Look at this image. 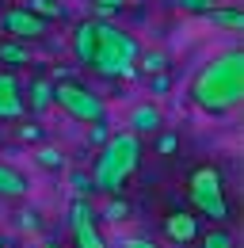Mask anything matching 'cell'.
I'll list each match as a JSON object with an SVG mask.
<instances>
[{
    "label": "cell",
    "instance_id": "cell-24",
    "mask_svg": "<svg viewBox=\"0 0 244 248\" xmlns=\"http://www.w3.org/2000/svg\"><path fill=\"white\" fill-rule=\"evenodd\" d=\"M122 248H160L156 241H149V237H126L122 241Z\"/></svg>",
    "mask_w": 244,
    "mask_h": 248
},
{
    "label": "cell",
    "instance_id": "cell-2",
    "mask_svg": "<svg viewBox=\"0 0 244 248\" xmlns=\"http://www.w3.org/2000/svg\"><path fill=\"white\" fill-rule=\"evenodd\" d=\"M141 138H134L130 130L111 134L103 141V149L95 156V168H92V191H103V195H119L126 180L137 172L141 164Z\"/></svg>",
    "mask_w": 244,
    "mask_h": 248
},
{
    "label": "cell",
    "instance_id": "cell-9",
    "mask_svg": "<svg viewBox=\"0 0 244 248\" xmlns=\"http://www.w3.org/2000/svg\"><path fill=\"white\" fill-rule=\"evenodd\" d=\"M126 126H130L134 138H141V134H156V130L164 126V111H160L156 103H137V107L130 111Z\"/></svg>",
    "mask_w": 244,
    "mask_h": 248
},
{
    "label": "cell",
    "instance_id": "cell-14",
    "mask_svg": "<svg viewBox=\"0 0 244 248\" xmlns=\"http://www.w3.org/2000/svg\"><path fill=\"white\" fill-rule=\"evenodd\" d=\"M206 19H210L214 27H221V31H244V12L241 8H210Z\"/></svg>",
    "mask_w": 244,
    "mask_h": 248
},
{
    "label": "cell",
    "instance_id": "cell-16",
    "mask_svg": "<svg viewBox=\"0 0 244 248\" xmlns=\"http://www.w3.org/2000/svg\"><path fill=\"white\" fill-rule=\"evenodd\" d=\"M34 164L46 168V172H61L65 168V153H61L58 145H38L34 149Z\"/></svg>",
    "mask_w": 244,
    "mask_h": 248
},
{
    "label": "cell",
    "instance_id": "cell-19",
    "mask_svg": "<svg viewBox=\"0 0 244 248\" xmlns=\"http://www.w3.org/2000/svg\"><path fill=\"white\" fill-rule=\"evenodd\" d=\"M69 187H73V195H76V199H88L92 176H88V172H69Z\"/></svg>",
    "mask_w": 244,
    "mask_h": 248
},
{
    "label": "cell",
    "instance_id": "cell-21",
    "mask_svg": "<svg viewBox=\"0 0 244 248\" xmlns=\"http://www.w3.org/2000/svg\"><path fill=\"white\" fill-rule=\"evenodd\" d=\"M183 12H195V16H206L210 8H217V0H176Z\"/></svg>",
    "mask_w": 244,
    "mask_h": 248
},
{
    "label": "cell",
    "instance_id": "cell-7",
    "mask_svg": "<svg viewBox=\"0 0 244 248\" xmlns=\"http://www.w3.org/2000/svg\"><path fill=\"white\" fill-rule=\"evenodd\" d=\"M69 225H73L76 248H107V241H103L99 229H95V210H92L88 199H73V206H69Z\"/></svg>",
    "mask_w": 244,
    "mask_h": 248
},
{
    "label": "cell",
    "instance_id": "cell-3",
    "mask_svg": "<svg viewBox=\"0 0 244 248\" xmlns=\"http://www.w3.org/2000/svg\"><path fill=\"white\" fill-rule=\"evenodd\" d=\"M137 58H141V42L130 31L99 19V50L92 69L103 77H137Z\"/></svg>",
    "mask_w": 244,
    "mask_h": 248
},
{
    "label": "cell",
    "instance_id": "cell-13",
    "mask_svg": "<svg viewBox=\"0 0 244 248\" xmlns=\"http://www.w3.org/2000/svg\"><path fill=\"white\" fill-rule=\"evenodd\" d=\"M27 176L19 172V168H12V164H4L0 160V199H23L27 195Z\"/></svg>",
    "mask_w": 244,
    "mask_h": 248
},
{
    "label": "cell",
    "instance_id": "cell-8",
    "mask_svg": "<svg viewBox=\"0 0 244 248\" xmlns=\"http://www.w3.org/2000/svg\"><path fill=\"white\" fill-rule=\"evenodd\" d=\"M69 46H73V58L80 65H92L95 50H99V19H80L69 34Z\"/></svg>",
    "mask_w": 244,
    "mask_h": 248
},
{
    "label": "cell",
    "instance_id": "cell-5",
    "mask_svg": "<svg viewBox=\"0 0 244 248\" xmlns=\"http://www.w3.org/2000/svg\"><path fill=\"white\" fill-rule=\"evenodd\" d=\"M54 103H58L65 115L80 119V123H103V119H107L103 99L92 92V88L76 84V80H58V84H54Z\"/></svg>",
    "mask_w": 244,
    "mask_h": 248
},
{
    "label": "cell",
    "instance_id": "cell-11",
    "mask_svg": "<svg viewBox=\"0 0 244 248\" xmlns=\"http://www.w3.org/2000/svg\"><path fill=\"white\" fill-rule=\"evenodd\" d=\"M164 233H168V241L187 245V241H195V237H198V217L187 214V210H176V214L164 217Z\"/></svg>",
    "mask_w": 244,
    "mask_h": 248
},
{
    "label": "cell",
    "instance_id": "cell-15",
    "mask_svg": "<svg viewBox=\"0 0 244 248\" xmlns=\"http://www.w3.org/2000/svg\"><path fill=\"white\" fill-rule=\"evenodd\" d=\"M0 62L4 65H30V50L15 38H4L0 42Z\"/></svg>",
    "mask_w": 244,
    "mask_h": 248
},
{
    "label": "cell",
    "instance_id": "cell-27",
    "mask_svg": "<svg viewBox=\"0 0 244 248\" xmlns=\"http://www.w3.org/2000/svg\"><path fill=\"white\" fill-rule=\"evenodd\" d=\"M19 138H23V141H27V138L34 141V138H38V126H23V130H19Z\"/></svg>",
    "mask_w": 244,
    "mask_h": 248
},
{
    "label": "cell",
    "instance_id": "cell-26",
    "mask_svg": "<svg viewBox=\"0 0 244 248\" xmlns=\"http://www.w3.org/2000/svg\"><path fill=\"white\" fill-rule=\"evenodd\" d=\"M107 138H111V130H107V123H92V141H99V145H103Z\"/></svg>",
    "mask_w": 244,
    "mask_h": 248
},
{
    "label": "cell",
    "instance_id": "cell-29",
    "mask_svg": "<svg viewBox=\"0 0 244 248\" xmlns=\"http://www.w3.org/2000/svg\"><path fill=\"white\" fill-rule=\"evenodd\" d=\"M46 248H58V245H46Z\"/></svg>",
    "mask_w": 244,
    "mask_h": 248
},
{
    "label": "cell",
    "instance_id": "cell-12",
    "mask_svg": "<svg viewBox=\"0 0 244 248\" xmlns=\"http://www.w3.org/2000/svg\"><path fill=\"white\" fill-rule=\"evenodd\" d=\"M23 107H30L34 115H46L50 107H54V80L50 77H34L27 88V103Z\"/></svg>",
    "mask_w": 244,
    "mask_h": 248
},
{
    "label": "cell",
    "instance_id": "cell-23",
    "mask_svg": "<svg viewBox=\"0 0 244 248\" xmlns=\"http://www.w3.org/2000/svg\"><path fill=\"white\" fill-rule=\"evenodd\" d=\"M19 229H27V233H38V229H42V221H38V210H23V214H19Z\"/></svg>",
    "mask_w": 244,
    "mask_h": 248
},
{
    "label": "cell",
    "instance_id": "cell-30",
    "mask_svg": "<svg viewBox=\"0 0 244 248\" xmlns=\"http://www.w3.org/2000/svg\"><path fill=\"white\" fill-rule=\"evenodd\" d=\"M0 248H4V241H0Z\"/></svg>",
    "mask_w": 244,
    "mask_h": 248
},
{
    "label": "cell",
    "instance_id": "cell-1",
    "mask_svg": "<svg viewBox=\"0 0 244 248\" xmlns=\"http://www.w3.org/2000/svg\"><path fill=\"white\" fill-rule=\"evenodd\" d=\"M191 99L210 115L233 111L244 99V50H225L210 58L191 77Z\"/></svg>",
    "mask_w": 244,
    "mask_h": 248
},
{
    "label": "cell",
    "instance_id": "cell-28",
    "mask_svg": "<svg viewBox=\"0 0 244 248\" xmlns=\"http://www.w3.org/2000/svg\"><path fill=\"white\" fill-rule=\"evenodd\" d=\"M168 88V77H152V92H164Z\"/></svg>",
    "mask_w": 244,
    "mask_h": 248
},
{
    "label": "cell",
    "instance_id": "cell-18",
    "mask_svg": "<svg viewBox=\"0 0 244 248\" xmlns=\"http://www.w3.org/2000/svg\"><path fill=\"white\" fill-rule=\"evenodd\" d=\"M202 248H237V241H233L229 229H210V233L202 237Z\"/></svg>",
    "mask_w": 244,
    "mask_h": 248
},
{
    "label": "cell",
    "instance_id": "cell-22",
    "mask_svg": "<svg viewBox=\"0 0 244 248\" xmlns=\"http://www.w3.org/2000/svg\"><path fill=\"white\" fill-rule=\"evenodd\" d=\"M126 214H130V206H126L122 199H115V202L107 206V221H115V225H119V221H126Z\"/></svg>",
    "mask_w": 244,
    "mask_h": 248
},
{
    "label": "cell",
    "instance_id": "cell-17",
    "mask_svg": "<svg viewBox=\"0 0 244 248\" xmlns=\"http://www.w3.org/2000/svg\"><path fill=\"white\" fill-rule=\"evenodd\" d=\"M137 62H141V69H145V73L160 77V73L168 69V54H160V50H145V54H141Z\"/></svg>",
    "mask_w": 244,
    "mask_h": 248
},
{
    "label": "cell",
    "instance_id": "cell-20",
    "mask_svg": "<svg viewBox=\"0 0 244 248\" xmlns=\"http://www.w3.org/2000/svg\"><path fill=\"white\" fill-rule=\"evenodd\" d=\"M126 8V0H95V19H107V16H115Z\"/></svg>",
    "mask_w": 244,
    "mask_h": 248
},
{
    "label": "cell",
    "instance_id": "cell-6",
    "mask_svg": "<svg viewBox=\"0 0 244 248\" xmlns=\"http://www.w3.org/2000/svg\"><path fill=\"white\" fill-rule=\"evenodd\" d=\"M0 31L8 34V38H15V42L27 46V42H34V38H46V34H50V23L15 4V8H8V12L0 16Z\"/></svg>",
    "mask_w": 244,
    "mask_h": 248
},
{
    "label": "cell",
    "instance_id": "cell-25",
    "mask_svg": "<svg viewBox=\"0 0 244 248\" xmlns=\"http://www.w3.org/2000/svg\"><path fill=\"white\" fill-rule=\"evenodd\" d=\"M176 145H180V138H176V134H160V141H156V149H160V153H172Z\"/></svg>",
    "mask_w": 244,
    "mask_h": 248
},
{
    "label": "cell",
    "instance_id": "cell-4",
    "mask_svg": "<svg viewBox=\"0 0 244 248\" xmlns=\"http://www.w3.org/2000/svg\"><path fill=\"white\" fill-rule=\"evenodd\" d=\"M187 195L195 202V210L202 217L214 221H225L229 217V202H225V180H221V168L217 164H198L187 180Z\"/></svg>",
    "mask_w": 244,
    "mask_h": 248
},
{
    "label": "cell",
    "instance_id": "cell-10",
    "mask_svg": "<svg viewBox=\"0 0 244 248\" xmlns=\"http://www.w3.org/2000/svg\"><path fill=\"white\" fill-rule=\"evenodd\" d=\"M23 115V88L15 73H0V119H19Z\"/></svg>",
    "mask_w": 244,
    "mask_h": 248
}]
</instances>
